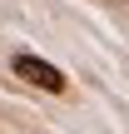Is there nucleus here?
I'll list each match as a JSON object with an SVG mask.
<instances>
[{
  "mask_svg": "<svg viewBox=\"0 0 129 134\" xmlns=\"http://www.w3.org/2000/svg\"><path fill=\"white\" fill-rule=\"evenodd\" d=\"M10 70H15L25 85L45 90V94H65V90H70V85H65V75H60L50 60H40V55H15V60H10Z\"/></svg>",
  "mask_w": 129,
  "mask_h": 134,
  "instance_id": "f257e3e1",
  "label": "nucleus"
}]
</instances>
